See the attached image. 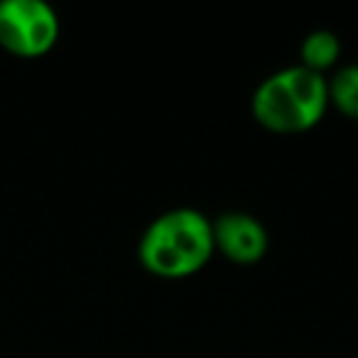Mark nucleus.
Masks as SVG:
<instances>
[{"instance_id":"20e7f679","label":"nucleus","mask_w":358,"mask_h":358,"mask_svg":"<svg viewBox=\"0 0 358 358\" xmlns=\"http://www.w3.org/2000/svg\"><path fill=\"white\" fill-rule=\"evenodd\" d=\"M211 231H214V248H219L234 263H258L268 250V234L253 216L224 214L211 224Z\"/></svg>"},{"instance_id":"7ed1b4c3","label":"nucleus","mask_w":358,"mask_h":358,"mask_svg":"<svg viewBox=\"0 0 358 358\" xmlns=\"http://www.w3.org/2000/svg\"><path fill=\"white\" fill-rule=\"evenodd\" d=\"M59 20L42 0L0 3V45L20 57H40L55 47Z\"/></svg>"},{"instance_id":"39448f33","label":"nucleus","mask_w":358,"mask_h":358,"mask_svg":"<svg viewBox=\"0 0 358 358\" xmlns=\"http://www.w3.org/2000/svg\"><path fill=\"white\" fill-rule=\"evenodd\" d=\"M338 50H341V47H338L336 35H331V32H327V30L312 32V35L302 42V66L322 74L324 69H329V66L336 62Z\"/></svg>"},{"instance_id":"f03ea898","label":"nucleus","mask_w":358,"mask_h":358,"mask_svg":"<svg viewBox=\"0 0 358 358\" xmlns=\"http://www.w3.org/2000/svg\"><path fill=\"white\" fill-rule=\"evenodd\" d=\"M329 103V84L307 66H289L265 79L253 94V115L275 133H302L319 123Z\"/></svg>"},{"instance_id":"f257e3e1","label":"nucleus","mask_w":358,"mask_h":358,"mask_svg":"<svg viewBox=\"0 0 358 358\" xmlns=\"http://www.w3.org/2000/svg\"><path fill=\"white\" fill-rule=\"evenodd\" d=\"M214 253L211 221L194 209L162 214L140 241V263L159 278H187L209 263Z\"/></svg>"},{"instance_id":"423d86ee","label":"nucleus","mask_w":358,"mask_h":358,"mask_svg":"<svg viewBox=\"0 0 358 358\" xmlns=\"http://www.w3.org/2000/svg\"><path fill=\"white\" fill-rule=\"evenodd\" d=\"M329 101L343 115L358 120V66H343L329 84Z\"/></svg>"}]
</instances>
